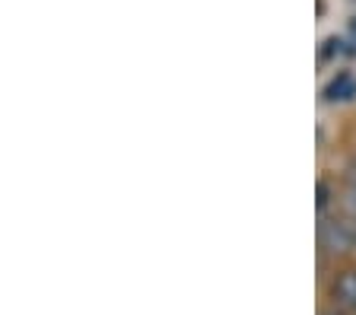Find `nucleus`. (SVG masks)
<instances>
[{
	"label": "nucleus",
	"instance_id": "1",
	"mask_svg": "<svg viewBox=\"0 0 356 315\" xmlns=\"http://www.w3.org/2000/svg\"><path fill=\"white\" fill-rule=\"evenodd\" d=\"M321 245L331 248V252H347L353 245V236H350L347 223H325L321 226Z\"/></svg>",
	"mask_w": 356,
	"mask_h": 315
},
{
	"label": "nucleus",
	"instance_id": "2",
	"mask_svg": "<svg viewBox=\"0 0 356 315\" xmlns=\"http://www.w3.org/2000/svg\"><path fill=\"white\" fill-rule=\"evenodd\" d=\"M334 293H337V300L347 302V306H356V270H347L337 277L334 284Z\"/></svg>",
	"mask_w": 356,
	"mask_h": 315
},
{
	"label": "nucleus",
	"instance_id": "3",
	"mask_svg": "<svg viewBox=\"0 0 356 315\" xmlns=\"http://www.w3.org/2000/svg\"><path fill=\"white\" fill-rule=\"evenodd\" d=\"M327 315H343V312H327Z\"/></svg>",
	"mask_w": 356,
	"mask_h": 315
},
{
	"label": "nucleus",
	"instance_id": "4",
	"mask_svg": "<svg viewBox=\"0 0 356 315\" xmlns=\"http://www.w3.org/2000/svg\"><path fill=\"white\" fill-rule=\"evenodd\" d=\"M353 32H356V23H353Z\"/></svg>",
	"mask_w": 356,
	"mask_h": 315
}]
</instances>
